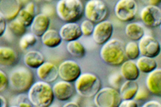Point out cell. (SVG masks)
Wrapping results in <instances>:
<instances>
[{"label":"cell","mask_w":161,"mask_h":107,"mask_svg":"<svg viewBox=\"0 0 161 107\" xmlns=\"http://www.w3.org/2000/svg\"><path fill=\"white\" fill-rule=\"evenodd\" d=\"M37 36L32 32L26 33L20 38L19 46L21 50H26L28 48L33 47L37 42Z\"/></svg>","instance_id":"83f0119b"},{"label":"cell","mask_w":161,"mask_h":107,"mask_svg":"<svg viewBox=\"0 0 161 107\" xmlns=\"http://www.w3.org/2000/svg\"><path fill=\"white\" fill-rule=\"evenodd\" d=\"M125 34L133 41H140L145 36V29L138 23L133 22L127 24L125 27Z\"/></svg>","instance_id":"cb8c5ba5"},{"label":"cell","mask_w":161,"mask_h":107,"mask_svg":"<svg viewBox=\"0 0 161 107\" xmlns=\"http://www.w3.org/2000/svg\"><path fill=\"white\" fill-rule=\"evenodd\" d=\"M136 65L140 71L143 74H150L157 69V62L155 58L147 56L140 57L138 58Z\"/></svg>","instance_id":"d4e9b609"},{"label":"cell","mask_w":161,"mask_h":107,"mask_svg":"<svg viewBox=\"0 0 161 107\" xmlns=\"http://www.w3.org/2000/svg\"><path fill=\"white\" fill-rule=\"evenodd\" d=\"M118 107H138V103L134 100H122Z\"/></svg>","instance_id":"d590c367"},{"label":"cell","mask_w":161,"mask_h":107,"mask_svg":"<svg viewBox=\"0 0 161 107\" xmlns=\"http://www.w3.org/2000/svg\"><path fill=\"white\" fill-rule=\"evenodd\" d=\"M146 87L150 94L161 97V69L157 68L147 75L145 80Z\"/></svg>","instance_id":"e0dca14e"},{"label":"cell","mask_w":161,"mask_h":107,"mask_svg":"<svg viewBox=\"0 0 161 107\" xmlns=\"http://www.w3.org/2000/svg\"><path fill=\"white\" fill-rule=\"evenodd\" d=\"M122 75L120 73H118V72H115V73L111 74L109 76H108V83L110 84L111 87L117 89H120L122 83Z\"/></svg>","instance_id":"4dcf8cb0"},{"label":"cell","mask_w":161,"mask_h":107,"mask_svg":"<svg viewBox=\"0 0 161 107\" xmlns=\"http://www.w3.org/2000/svg\"><path fill=\"white\" fill-rule=\"evenodd\" d=\"M17 60L18 55L11 47L6 46L0 47V62L2 66H13L17 63Z\"/></svg>","instance_id":"7402d4cb"},{"label":"cell","mask_w":161,"mask_h":107,"mask_svg":"<svg viewBox=\"0 0 161 107\" xmlns=\"http://www.w3.org/2000/svg\"><path fill=\"white\" fill-rule=\"evenodd\" d=\"M50 19L48 16L43 13L37 14L31 26V32L37 37H42L43 34L49 30Z\"/></svg>","instance_id":"ac0fdd59"},{"label":"cell","mask_w":161,"mask_h":107,"mask_svg":"<svg viewBox=\"0 0 161 107\" xmlns=\"http://www.w3.org/2000/svg\"><path fill=\"white\" fill-rule=\"evenodd\" d=\"M139 85L136 81L125 80L119 89L122 100H134L139 89Z\"/></svg>","instance_id":"44dd1931"},{"label":"cell","mask_w":161,"mask_h":107,"mask_svg":"<svg viewBox=\"0 0 161 107\" xmlns=\"http://www.w3.org/2000/svg\"><path fill=\"white\" fill-rule=\"evenodd\" d=\"M42 43L44 46L49 48H55L62 43V37L59 32L54 29H49L41 37Z\"/></svg>","instance_id":"603a6c76"},{"label":"cell","mask_w":161,"mask_h":107,"mask_svg":"<svg viewBox=\"0 0 161 107\" xmlns=\"http://www.w3.org/2000/svg\"><path fill=\"white\" fill-rule=\"evenodd\" d=\"M0 107H8V102L4 96H0Z\"/></svg>","instance_id":"ab89813d"},{"label":"cell","mask_w":161,"mask_h":107,"mask_svg":"<svg viewBox=\"0 0 161 107\" xmlns=\"http://www.w3.org/2000/svg\"><path fill=\"white\" fill-rule=\"evenodd\" d=\"M59 76L62 80L69 82H75L82 74V70L75 61L66 60L58 67Z\"/></svg>","instance_id":"9c48e42d"},{"label":"cell","mask_w":161,"mask_h":107,"mask_svg":"<svg viewBox=\"0 0 161 107\" xmlns=\"http://www.w3.org/2000/svg\"><path fill=\"white\" fill-rule=\"evenodd\" d=\"M22 9V3L19 1H2L0 17L10 22L17 18Z\"/></svg>","instance_id":"5bb4252c"},{"label":"cell","mask_w":161,"mask_h":107,"mask_svg":"<svg viewBox=\"0 0 161 107\" xmlns=\"http://www.w3.org/2000/svg\"><path fill=\"white\" fill-rule=\"evenodd\" d=\"M142 107H161V103L157 100H149L146 102Z\"/></svg>","instance_id":"8d00e7d4"},{"label":"cell","mask_w":161,"mask_h":107,"mask_svg":"<svg viewBox=\"0 0 161 107\" xmlns=\"http://www.w3.org/2000/svg\"><path fill=\"white\" fill-rule=\"evenodd\" d=\"M141 71L134 61H125L120 67V74L125 80L136 81L140 76Z\"/></svg>","instance_id":"d6986e66"},{"label":"cell","mask_w":161,"mask_h":107,"mask_svg":"<svg viewBox=\"0 0 161 107\" xmlns=\"http://www.w3.org/2000/svg\"><path fill=\"white\" fill-rule=\"evenodd\" d=\"M24 8H25L28 12H29L35 15V12H36V6H35V3L33 2L28 3Z\"/></svg>","instance_id":"f35d334b"},{"label":"cell","mask_w":161,"mask_h":107,"mask_svg":"<svg viewBox=\"0 0 161 107\" xmlns=\"http://www.w3.org/2000/svg\"><path fill=\"white\" fill-rule=\"evenodd\" d=\"M149 94L150 92L147 87H139L138 91L134 100L136 101H144L149 97Z\"/></svg>","instance_id":"d6a6232c"},{"label":"cell","mask_w":161,"mask_h":107,"mask_svg":"<svg viewBox=\"0 0 161 107\" xmlns=\"http://www.w3.org/2000/svg\"><path fill=\"white\" fill-rule=\"evenodd\" d=\"M17 104L19 107H34L29 100V98L26 96H19L17 99Z\"/></svg>","instance_id":"e575fe53"},{"label":"cell","mask_w":161,"mask_h":107,"mask_svg":"<svg viewBox=\"0 0 161 107\" xmlns=\"http://www.w3.org/2000/svg\"><path fill=\"white\" fill-rule=\"evenodd\" d=\"M9 84V78L7 76L4 71L1 70L0 71V91H1V92L5 91L8 88Z\"/></svg>","instance_id":"836d02e7"},{"label":"cell","mask_w":161,"mask_h":107,"mask_svg":"<svg viewBox=\"0 0 161 107\" xmlns=\"http://www.w3.org/2000/svg\"><path fill=\"white\" fill-rule=\"evenodd\" d=\"M95 26H96L94 25V23L88 19L83 21L81 25H80V27H81V30L83 35L86 36L93 35L94 29H95Z\"/></svg>","instance_id":"1f68e13d"},{"label":"cell","mask_w":161,"mask_h":107,"mask_svg":"<svg viewBox=\"0 0 161 107\" xmlns=\"http://www.w3.org/2000/svg\"><path fill=\"white\" fill-rule=\"evenodd\" d=\"M9 107H19L18 106H9Z\"/></svg>","instance_id":"ee69618b"},{"label":"cell","mask_w":161,"mask_h":107,"mask_svg":"<svg viewBox=\"0 0 161 107\" xmlns=\"http://www.w3.org/2000/svg\"><path fill=\"white\" fill-rule=\"evenodd\" d=\"M24 63L29 68L37 70L42 65L45 63V58L43 54L40 51L31 50L24 55Z\"/></svg>","instance_id":"ffe728a7"},{"label":"cell","mask_w":161,"mask_h":107,"mask_svg":"<svg viewBox=\"0 0 161 107\" xmlns=\"http://www.w3.org/2000/svg\"><path fill=\"white\" fill-rule=\"evenodd\" d=\"M37 75L41 81L50 83L54 82L59 76L58 67L50 62H45L37 70Z\"/></svg>","instance_id":"9a60e30c"},{"label":"cell","mask_w":161,"mask_h":107,"mask_svg":"<svg viewBox=\"0 0 161 107\" xmlns=\"http://www.w3.org/2000/svg\"><path fill=\"white\" fill-rule=\"evenodd\" d=\"M59 32L62 41L67 42L77 41L83 35L81 27L77 23H66L62 26Z\"/></svg>","instance_id":"2e32d148"},{"label":"cell","mask_w":161,"mask_h":107,"mask_svg":"<svg viewBox=\"0 0 161 107\" xmlns=\"http://www.w3.org/2000/svg\"><path fill=\"white\" fill-rule=\"evenodd\" d=\"M138 46L141 54L143 56L155 58L161 51V45L156 38L145 35L139 41Z\"/></svg>","instance_id":"30bf717a"},{"label":"cell","mask_w":161,"mask_h":107,"mask_svg":"<svg viewBox=\"0 0 161 107\" xmlns=\"http://www.w3.org/2000/svg\"><path fill=\"white\" fill-rule=\"evenodd\" d=\"M125 50L126 57L131 61L137 59L141 54L138 44L135 41H130L126 44Z\"/></svg>","instance_id":"4316f807"},{"label":"cell","mask_w":161,"mask_h":107,"mask_svg":"<svg viewBox=\"0 0 161 107\" xmlns=\"http://www.w3.org/2000/svg\"><path fill=\"white\" fill-rule=\"evenodd\" d=\"M114 32V26L109 21L104 20L95 26L93 33V39L97 45L103 46L111 40Z\"/></svg>","instance_id":"8fae6325"},{"label":"cell","mask_w":161,"mask_h":107,"mask_svg":"<svg viewBox=\"0 0 161 107\" xmlns=\"http://www.w3.org/2000/svg\"><path fill=\"white\" fill-rule=\"evenodd\" d=\"M122 101L118 90L112 87H104L93 99L96 107H118Z\"/></svg>","instance_id":"8992f818"},{"label":"cell","mask_w":161,"mask_h":107,"mask_svg":"<svg viewBox=\"0 0 161 107\" xmlns=\"http://www.w3.org/2000/svg\"><path fill=\"white\" fill-rule=\"evenodd\" d=\"M149 3V5H152V6H158V4L161 3L160 0H150V1H147Z\"/></svg>","instance_id":"b9f144b4"},{"label":"cell","mask_w":161,"mask_h":107,"mask_svg":"<svg viewBox=\"0 0 161 107\" xmlns=\"http://www.w3.org/2000/svg\"><path fill=\"white\" fill-rule=\"evenodd\" d=\"M34 107H36V106H34Z\"/></svg>","instance_id":"7dc6e473"},{"label":"cell","mask_w":161,"mask_h":107,"mask_svg":"<svg viewBox=\"0 0 161 107\" xmlns=\"http://www.w3.org/2000/svg\"><path fill=\"white\" fill-rule=\"evenodd\" d=\"M49 107H59V106H58V105H51Z\"/></svg>","instance_id":"7bdbcfd3"},{"label":"cell","mask_w":161,"mask_h":107,"mask_svg":"<svg viewBox=\"0 0 161 107\" xmlns=\"http://www.w3.org/2000/svg\"><path fill=\"white\" fill-rule=\"evenodd\" d=\"M88 107H94V106H88Z\"/></svg>","instance_id":"bcb514c9"},{"label":"cell","mask_w":161,"mask_h":107,"mask_svg":"<svg viewBox=\"0 0 161 107\" xmlns=\"http://www.w3.org/2000/svg\"><path fill=\"white\" fill-rule=\"evenodd\" d=\"M100 78L92 73H83L75 82V89L79 95L84 98H93L101 89Z\"/></svg>","instance_id":"5b68a950"},{"label":"cell","mask_w":161,"mask_h":107,"mask_svg":"<svg viewBox=\"0 0 161 107\" xmlns=\"http://www.w3.org/2000/svg\"><path fill=\"white\" fill-rule=\"evenodd\" d=\"M6 28V20L3 17H0V36H2L4 34Z\"/></svg>","instance_id":"74e56055"},{"label":"cell","mask_w":161,"mask_h":107,"mask_svg":"<svg viewBox=\"0 0 161 107\" xmlns=\"http://www.w3.org/2000/svg\"><path fill=\"white\" fill-rule=\"evenodd\" d=\"M125 46L122 41L111 39L104 44L100 51L102 60L108 65L119 66L125 61Z\"/></svg>","instance_id":"6da1fadb"},{"label":"cell","mask_w":161,"mask_h":107,"mask_svg":"<svg viewBox=\"0 0 161 107\" xmlns=\"http://www.w3.org/2000/svg\"><path fill=\"white\" fill-rule=\"evenodd\" d=\"M58 17L66 23H76L85 14V6L80 0H60L56 6Z\"/></svg>","instance_id":"3957f363"},{"label":"cell","mask_w":161,"mask_h":107,"mask_svg":"<svg viewBox=\"0 0 161 107\" xmlns=\"http://www.w3.org/2000/svg\"><path fill=\"white\" fill-rule=\"evenodd\" d=\"M8 27L10 32L17 36L22 37L26 34V27L24 26L17 19L10 21L8 24Z\"/></svg>","instance_id":"f1b7e54d"},{"label":"cell","mask_w":161,"mask_h":107,"mask_svg":"<svg viewBox=\"0 0 161 107\" xmlns=\"http://www.w3.org/2000/svg\"><path fill=\"white\" fill-rule=\"evenodd\" d=\"M62 107H80V105L78 102H74V101H71L67 103H66Z\"/></svg>","instance_id":"60d3db41"},{"label":"cell","mask_w":161,"mask_h":107,"mask_svg":"<svg viewBox=\"0 0 161 107\" xmlns=\"http://www.w3.org/2000/svg\"><path fill=\"white\" fill-rule=\"evenodd\" d=\"M9 80L13 91L24 94L29 91L34 84V75L29 68L21 66L11 71Z\"/></svg>","instance_id":"277c9868"},{"label":"cell","mask_w":161,"mask_h":107,"mask_svg":"<svg viewBox=\"0 0 161 107\" xmlns=\"http://www.w3.org/2000/svg\"><path fill=\"white\" fill-rule=\"evenodd\" d=\"M141 19L145 26L156 27L161 24V8L158 6L147 5L141 10Z\"/></svg>","instance_id":"7c38bea8"},{"label":"cell","mask_w":161,"mask_h":107,"mask_svg":"<svg viewBox=\"0 0 161 107\" xmlns=\"http://www.w3.org/2000/svg\"><path fill=\"white\" fill-rule=\"evenodd\" d=\"M137 12V3L134 0H120L114 7L115 16L123 22H129L134 20Z\"/></svg>","instance_id":"ba28073f"},{"label":"cell","mask_w":161,"mask_h":107,"mask_svg":"<svg viewBox=\"0 0 161 107\" xmlns=\"http://www.w3.org/2000/svg\"><path fill=\"white\" fill-rule=\"evenodd\" d=\"M35 16L33 14L28 12L25 8H22L20 10L18 15L17 17V19L19 21L20 23H22L24 26L28 27L31 26L32 24Z\"/></svg>","instance_id":"f546056e"},{"label":"cell","mask_w":161,"mask_h":107,"mask_svg":"<svg viewBox=\"0 0 161 107\" xmlns=\"http://www.w3.org/2000/svg\"><path fill=\"white\" fill-rule=\"evenodd\" d=\"M53 91L55 98L60 102L67 101L74 94L75 87L71 82L59 80L53 86Z\"/></svg>","instance_id":"4fadbf2b"},{"label":"cell","mask_w":161,"mask_h":107,"mask_svg":"<svg viewBox=\"0 0 161 107\" xmlns=\"http://www.w3.org/2000/svg\"><path fill=\"white\" fill-rule=\"evenodd\" d=\"M68 52L76 58H82L85 56L86 49L83 45L78 41H73L66 44Z\"/></svg>","instance_id":"484cf974"},{"label":"cell","mask_w":161,"mask_h":107,"mask_svg":"<svg viewBox=\"0 0 161 107\" xmlns=\"http://www.w3.org/2000/svg\"><path fill=\"white\" fill-rule=\"evenodd\" d=\"M108 15L107 6L103 0H90L85 6L86 18L93 23H99L104 21Z\"/></svg>","instance_id":"52a82bcc"},{"label":"cell","mask_w":161,"mask_h":107,"mask_svg":"<svg viewBox=\"0 0 161 107\" xmlns=\"http://www.w3.org/2000/svg\"><path fill=\"white\" fill-rule=\"evenodd\" d=\"M28 98L34 106L49 107L54 101L53 87L48 82L37 81L28 91Z\"/></svg>","instance_id":"7a4b0ae2"},{"label":"cell","mask_w":161,"mask_h":107,"mask_svg":"<svg viewBox=\"0 0 161 107\" xmlns=\"http://www.w3.org/2000/svg\"><path fill=\"white\" fill-rule=\"evenodd\" d=\"M160 30H161V24H160Z\"/></svg>","instance_id":"f6af8a7d"}]
</instances>
